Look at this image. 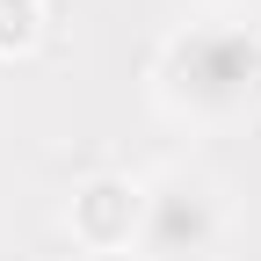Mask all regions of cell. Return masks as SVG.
Masks as SVG:
<instances>
[{"label":"cell","mask_w":261,"mask_h":261,"mask_svg":"<svg viewBox=\"0 0 261 261\" xmlns=\"http://www.w3.org/2000/svg\"><path fill=\"white\" fill-rule=\"evenodd\" d=\"M225 232V211L203 181L167 174L160 189H145V225H138V254L145 261H211Z\"/></svg>","instance_id":"2"},{"label":"cell","mask_w":261,"mask_h":261,"mask_svg":"<svg viewBox=\"0 0 261 261\" xmlns=\"http://www.w3.org/2000/svg\"><path fill=\"white\" fill-rule=\"evenodd\" d=\"M160 94L189 116H240L261 94V29L254 22H189L160 51Z\"/></svg>","instance_id":"1"},{"label":"cell","mask_w":261,"mask_h":261,"mask_svg":"<svg viewBox=\"0 0 261 261\" xmlns=\"http://www.w3.org/2000/svg\"><path fill=\"white\" fill-rule=\"evenodd\" d=\"M44 37V0H0V51H29Z\"/></svg>","instance_id":"4"},{"label":"cell","mask_w":261,"mask_h":261,"mask_svg":"<svg viewBox=\"0 0 261 261\" xmlns=\"http://www.w3.org/2000/svg\"><path fill=\"white\" fill-rule=\"evenodd\" d=\"M138 225H145V189H138V181L102 174V181H87V189L73 196V240H80V247H102V254L138 247Z\"/></svg>","instance_id":"3"}]
</instances>
